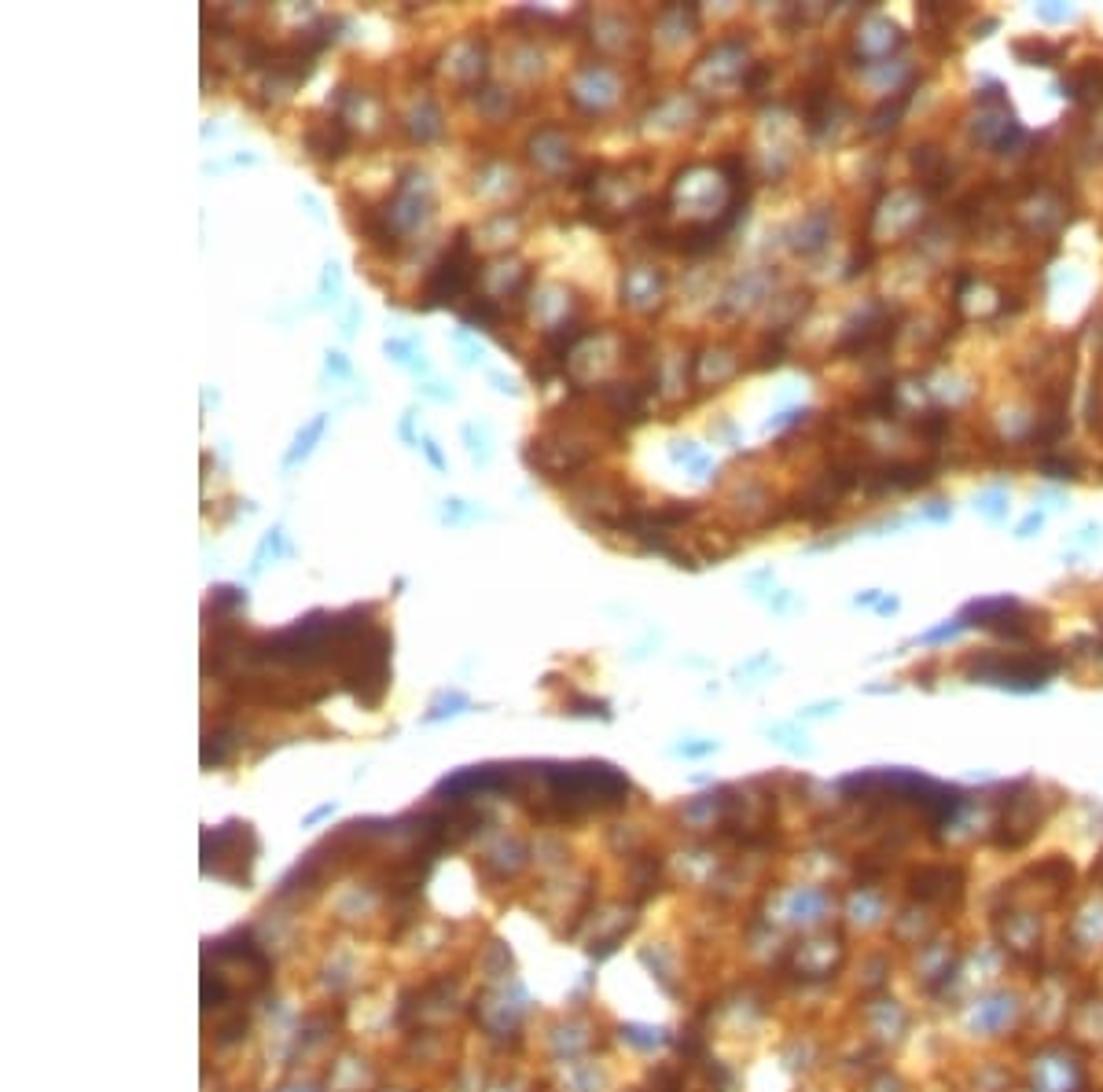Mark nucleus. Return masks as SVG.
Wrapping results in <instances>:
<instances>
[{
  "label": "nucleus",
  "instance_id": "9d476101",
  "mask_svg": "<svg viewBox=\"0 0 1103 1092\" xmlns=\"http://www.w3.org/2000/svg\"><path fill=\"white\" fill-rule=\"evenodd\" d=\"M879 1019H872L868 1023V1034L876 1037V1041H887V1045H898L901 1037H905V1030H909V1012L901 1008V1001H894V997H883L879 1001Z\"/></svg>",
  "mask_w": 1103,
  "mask_h": 1092
},
{
  "label": "nucleus",
  "instance_id": "7ed1b4c3",
  "mask_svg": "<svg viewBox=\"0 0 1103 1092\" xmlns=\"http://www.w3.org/2000/svg\"><path fill=\"white\" fill-rule=\"evenodd\" d=\"M1026 1015V1001L1019 990H1008V986H993V990H978L971 1001L960 1004L956 1012V1030L967 1037V1041H997L1008 1030L1023 1023Z\"/></svg>",
  "mask_w": 1103,
  "mask_h": 1092
},
{
  "label": "nucleus",
  "instance_id": "423d86ee",
  "mask_svg": "<svg viewBox=\"0 0 1103 1092\" xmlns=\"http://www.w3.org/2000/svg\"><path fill=\"white\" fill-rule=\"evenodd\" d=\"M912 898L923 901V905H934V909H945V905H956L960 894H964V876L960 868L949 865H923L912 872Z\"/></svg>",
  "mask_w": 1103,
  "mask_h": 1092
},
{
  "label": "nucleus",
  "instance_id": "9b49d317",
  "mask_svg": "<svg viewBox=\"0 0 1103 1092\" xmlns=\"http://www.w3.org/2000/svg\"><path fill=\"white\" fill-rule=\"evenodd\" d=\"M1070 931H1074L1078 949H1096V945H1103V894L1100 898H1092L1085 909H1078V916L1070 923Z\"/></svg>",
  "mask_w": 1103,
  "mask_h": 1092
},
{
  "label": "nucleus",
  "instance_id": "20e7f679",
  "mask_svg": "<svg viewBox=\"0 0 1103 1092\" xmlns=\"http://www.w3.org/2000/svg\"><path fill=\"white\" fill-rule=\"evenodd\" d=\"M1026 1078L1034 1092H1085L1089 1070L1070 1045H1041L1026 1063Z\"/></svg>",
  "mask_w": 1103,
  "mask_h": 1092
},
{
  "label": "nucleus",
  "instance_id": "39448f33",
  "mask_svg": "<svg viewBox=\"0 0 1103 1092\" xmlns=\"http://www.w3.org/2000/svg\"><path fill=\"white\" fill-rule=\"evenodd\" d=\"M471 273H475V258H471V243H467V232H456L453 251L445 254L438 269L427 280V291H423V306H445V302H456L471 287Z\"/></svg>",
  "mask_w": 1103,
  "mask_h": 1092
},
{
  "label": "nucleus",
  "instance_id": "ddd939ff",
  "mask_svg": "<svg viewBox=\"0 0 1103 1092\" xmlns=\"http://www.w3.org/2000/svg\"><path fill=\"white\" fill-rule=\"evenodd\" d=\"M328 368H335V372H339V376H350V364L342 361L339 353H331V357H328Z\"/></svg>",
  "mask_w": 1103,
  "mask_h": 1092
},
{
  "label": "nucleus",
  "instance_id": "4468645a",
  "mask_svg": "<svg viewBox=\"0 0 1103 1092\" xmlns=\"http://www.w3.org/2000/svg\"><path fill=\"white\" fill-rule=\"evenodd\" d=\"M423 449H427V456H431V464H434V467H445L442 453H438V445H434V442H423Z\"/></svg>",
  "mask_w": 1103,
  "mask_h": 1092
},
{
  "label": "nucleus",
  "instance_id": "f8f14e48",
  "mask_svg": "<svg viewBox=\"0 0 1103 1092\" xmlns=\"http://www.w3.org/2000/svg\"><path fill=\"white\" fill-rule=\"evenodd\" d=\"M320 431H324V416H317V420L309 423V431H306V434H298V445H295V449H291V456H287V464H295L298 456L309 453V442H313V438H317Z\"/></svg>",
  "mask_w": 1103,
  "mask_h": 1092
},
{
  "label": "nucleus",
  "instance_id": "f03ea898",
  "mask_svg": "<svg viewBox=\"0 0 1103 1092\" xmlns=\"http://www.w3.org/2000/svg\"><path fill=\"white\" fill-rule=\"evenodd\" d=\"M964 670L975 684H997V688H1008V692H1037L1063 670V655H1056V651L978 655V659L967 662Z\"/></svg>",
  "mask_w": 1103,
  "mask_h": 1092
},
{
  "label": "nucleus",
  "instance_id": "1a4fd4ad",
  "mask_svg": "<svg viewBox=\"0 0 1103 1092\" xmlns=\"http://www.w3.org/2000/svg\"><path fill=\"white\" fill-rule=\"evenodd\" d=\"M1004 949L1034 953L1041 949V916L1037 912H1004Z\"/></svg>",
  "mask_w": 1103,
  "mask_h": 1092
},
{
  "label": "nucleus",
  "instance_id": "f257e3e1",
  "mask_svg": "<svg viewBox=\"0 0 1103 1092\" xmlns=\"http://www.w3.org/2000/svg\"><path fill=\"white\" fill-rule=\"evenodd\" d=\"M545 780L552 787V798L567 809H596V806H622L629 795V780L618 769L603 762L589 765H545Z\"/></svg>",
  "mask_w": 1103,
  "mask_h": 1092
},
{
  "label": "nucleus",
  "instance_id": "0eeeda50",
  "mask_svg": "<svg viewBox=\"0 0 1103 1092\" xmlns=\"http://www.w3.org/2000/svg\"><path fill=\"white\" fill-rule=\"evenodd\" d=\"M956 967H960V953H956L953 942L945 945V938H934V942L927 938V942L916 949V982L927 986V990L949 986L956 975Z\"/></svg>",
  "mask_w": 1103,
  "mask_h": 1092
},
{
  "label": "nucleus",
  "instance_id": "6e6552de",
  "mask_svg": "<svg viewBox=\"0 0 1103 1092\" xmlns=\"http://www.w3.org/2000/svg\"><path fill=\"white\" fill-rule=\"evenodd\" d=\"M306 151L317 162H331L342 159L350 151V129L342 126L339 118H324V122H313L306 129Z\"/></svg>",
  "mask_w": 1103,
  "mask_h": 1092
}]
</instances>
